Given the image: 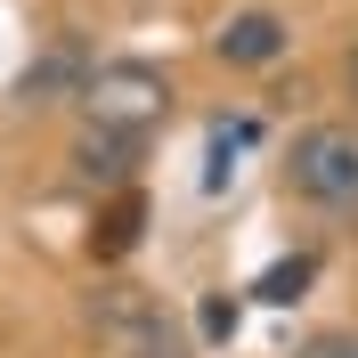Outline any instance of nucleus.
<instances>
[{
    "mask_svg": "<svg viewBox=\"0 0 358 358\" xmlns=\"http://www.w3.org/2000/svg\"><path fill=\"white\" fill-rule=\"evenodd\" d=\"M285 187L310 212H358V122H310V131H293Z\"/></svg>",
    "mask_w": 358,
    "mask_h": 358,
    "instance_id": "f257e3e1",
    "label": "nucleus"
},
{
    "mask_svg": "<svg viewBox=\"0 0 358 358\" xmlns=\"http://www.w3.org/2000/svg\"><path fill=\"white\" fill-rule=\"evenodd\" d=\"M138 155H147V122H122V114H98L82 138H73V179L90 187H131Z\"/></svg>",
    "mask_w": 358,
    "mask_h": 358,
    "instance_id": "f03ea898",
    "label": "nucleus"
},
{
    "mask_svg": "<svg viewBox=\"0 0 358 358\" xmlns=\"http://www.w3.org/2000/svg\"><path fill=\"white\" fill-rule=\"evenodd\" d=\"M285 49H293V24L277 17V8H236V17L212 33V57H220V66H245V73L277 66Z\"/></svg>",
    "mask_w": 358,
    "mask_h": 358,
    "instance_id": "7ed1b4c3",
    "label": "nucleus"
},
{
    "mask_svg": "<svg viewBox=\"0 0 358 358\" xmlns=\"http://www.w3.org/2000/svg\"><path fill=\"white\" fill-rule=\"evenodd\" d=\"M138 228H147V203H138L131 187H122V196H114L106 212H98V236H90V252H98V261H122V252L138 245Z\"/></svg>",
    "mask_w": 358,
    "mask_h": 358,
    "instance_id": "20e7f679",
    "label": "nucleus"
},
{
    "mask_svg": "<svg viewBox=\"0 0 358 358\" xmlns=\"http://www.w3.org/2000/svg\"><path fill=\"white\" fill-rule=\"evenodd\" d=\"M57 90H90V73H82V57H73V49H57L49 66L24 73V106H57Z\"/></svg>",
    "mask_w": 358,
    "mask_h": 358,
    "instance_id": "39448f33",
    "label": "nucleus"
},
{
    "mask_svg": "<svg viewBox=\"0 0 358 358\" xmlns=\"http://www.w3.org/2000/svg\"><path fill=\"white\" fill-rule=\"evenodd\" d=\"M310 277H317V261H310V252H293V261L261 268V285H252V293H261L268 310H285V301H301V285H310Z\"/></svg>",
    "mask_w": 358,
    "mask_h": 358,
    "instance_id": "423d86ee",
    "label": "nucleus"
},
{
    "mask_svg": "<svg viewBox=\"0 0 358 358\" xmlns=\"http://www.w3.org/2000/svg\"><path fill=\"white\" fill-rule=\"evenodd\" d=\"M293 358H358V326H317L293 342Z\"/></svg>",
    "mask_w": 358,
    "mask_h": 358,
    "instance_id": "0eeeda50",
    "label": "nucleus"
},
{
    "mask_svg": "<svg viewBox=\"0 0 358 358\" xmlns=\"http://www.w3.org/2000/svg\"><path fill=\"white\" fill-rule=\"evenodd\" d=\"M131 358H187L171 334H147V342H131Z\"/></svg>",
    "mask_w": 358,
    "mask_h": 358,
    "instance_id": "6e6552de",
    "label": "nucleus"
},
{
    "mask_svg": "<svg viewBox=\"0 0 358 358\" xmlns=\"http://www.w3.org/2000/svg\"><path fill=\"white\" fill-rule=\"evenodd\" d=\"M342 82H350V98H358V41L342 49Z\"/></svg>",
    "mask_w": 358,
    "mask_h": 358,
    "instance_id": "1a4fd4ad",
    "label": "nucleus"
}]
</instances>
